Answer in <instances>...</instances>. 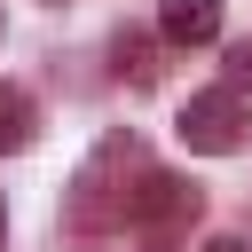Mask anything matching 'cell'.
Returning <instances> with one entry per match:
<instances>
[{
	"mask_svg": "<svg viewBox=\"0 0 252 252\" xmlns=\"http://www.w3.org/2000/svg\"><path fill=\"white\" fill-rule=\"evenodd\" d=\"M142 181H150L142 142H134V134H110V142L79 165V181H71V228H118V220H134Z\"/></svg>",
	"mask_w": 252,
	"mask_h": 252,
	"instance_id": "6da1fadb",
	"label": "cell"
},
{
	"mask_svg": "<svg viewBox=\"0 0 252 252\" xmlns=\"http://www.w3.org/2000/svg\"><path fill=\"white\" fill-rule=\"evenodd\" d=\"M173 134H181V150H197V158H228V150L244 142V102H236V87L189 94L181 118H173Z\"/></svg>",
	"mask_w": 252,
	"mask_h": 252,
	"instance_id": "7a4b0ae2",
	"label": "cell"
},
{
	"mask_svg": "<svg viewBox=\"0 0 252 252\" xmlns=\"http://www.w3.org/2000/svg\"><path fill=\"white\" fill-rule=\"evenodd\" d=\"M134 220H142V228H181V220H197V181H173V173L150 165V181H142V197H134Z\"/></svg>",
	"mask_w": 252,
	"mask_h": 252,
	"instance_id": "3957f363",
	"label": "cell"
},
{
	"mask_svg": "<svg viewBox=\"0 0 252 252\" xmlns=\"http://www.w3.org/2000/svg\"><path fill=\"white\" fill-rule=\"evenodd\" d=\"M158 39H173V47L220 39V0H165V8H158Z\"/></svg>",
	"mask_w": 252,
	"mask_h": 252,
	"instance_id": "277c9868",
	"label": "cell"
},
{
	"mask_svg": "<svg viewBox=\"0 0 252 252\" xmlns=\"http://www.w3.org/2000/svg\"><path fill=\"white\" fill-rule=\"evenodd\" d=\"M32 142H39V102L0 79V158H16V150H32Z\"/></svg>",
	"mask_w": 252,
	"mask_h": 252,
	"instance_id": "5b68a950",
	"label": "cell"
},
{
	"mask_svg": "<svg viewBox=\"0 0 252 252\" xmlns=\"http://www.w3.org/2000/svg\"><path fill=\"white\" fill-rule=\"evenodd\" d=\"M118 79L158 87V47H150V32H118Z\"/></svg>",
	"mask_w": 252,
	"mask_h": 252,
	"instance_id": "8992f818",
	"label": "cell"
},
{
	"mask_svg": "<svg viewBox=\"0 0 252 252\" xmlns=\"http://www.w3.org/2000/svg\"><path fill=\"white\" fill-rule=\"evenodd\" d=\"M228 79H236V87H252V39H236V47H228Z\"/></svg>",
	"mask_w": 252,
	"mask_h": 252,
	"instance_id": "52a82bcc",
	"label": "cell"
},
{
	"mask_svg": "<svg viewBox=\"0 0 252 252\" xmlns=\"http://www.w3.org/2000/svg\"><path fill=\"white\" fill-rule=\"evenodd\" d=\"M205 252H252V244H236V236H213V244H205Z\"/></svg>",
	"mask_w": 252,
	"mask_h": 252,
	"instance_id": "ba28073f",
	"label": "cell"
}]
</instances>
